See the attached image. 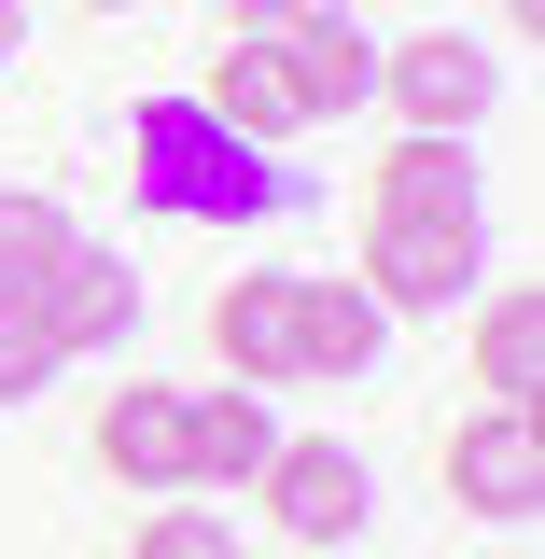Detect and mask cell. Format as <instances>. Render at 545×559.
<instances>
[{
  "mask_svg": "<svg viewBox=\"0 0 545 559\" xmlns=\"http://www.w3.org/2000/svg\"><path fill=\"white\" fill-rule=\"evenodd\" d=\"M84 448H98V476H127V489H197V448H182V392L168 378H127L112 406L84 419Z\"/></svg>",
  "mask_w": 545,
  "mask_h": 559,
  "instance_id": "ba28073f",
  "label": "cell"
},
{
  "mask_svg": "<svg viewBox=\"0 0 545 559\" xmlns=\"http://www.w3.org/2000/svg\"><path fill=\"white\" fill-rule=\"evenodd\" d=\"M84 14H127V0H84Z\"/></svg>",
  "mask_w": 545,
  "mask_h": 559,
  "instance_id": "ffe728a7",
  "label": "cell"
},
{
  "mask_svg": "<svg viewBox=\"0 0 545 559\" xmlns=\"http://www.w3.org/2000/svg\"><path fill=\"white\" fill-rule=\"evenodd\" d=\"M14 57H28V28H14V0H0V70H14Z\"/></svg>",
  "mask_w": 545,
  "mask_h": 559,
  "instance_id": "d6986e66",
  "label": "cell"
},
{
  "mask_svg": "<svg viewBox=\"0 0 545 559\" xmlns=\"http://www.w3.org/2000/svg\"><path fill=\"white\" fill-rule=\"evenodd\" d=\"M28 308H43L57 364H70V349H127V336H140V266L112 252V238H70L57 266H43V294H28Z\"/></svg>",
  "mask_w": 545,
  "mask_h": 559,
  "instance_id": "5b68a950",
  "label": "cell"
},
{
  "mask_svg": "<svg viewBox=\"0 0 545 559\" xmlns=\"http://www.w3.org/2000/svg\"><path fill=\"white\" fill-rule=\"evenodd\" d=\"M43 378H57V336H43V308H28V294H0V406H28Z\"/></svg>",
  "mask_w": 545,
  "mask_h": 559,
  "instance_id": "e0dca14e",
  "label": "cell"
},
{
  "mask_svg": "<svg viewBox=\"0 0 545 559\" xmlns=\"http://www.w3.org/2000/svg\"><path fill=\"white\" fill-rule=\"evenodd\" d=\"M294 280H308V266H266V280H224V294H210V349H224V378H238V392H280V378H308Z\"/></svg>",
  "mask_w": 545,
  "mask_h": 559,
  "instance_id": "52a82bcc",
  "label": "cell"
},
{
  "mask_svg": "<svg viewBox=\"0 0 545 559\" xmlns=\"http://www.w3.org/2000/svg\"><path fill=\"white\" fill-rule=\"evenodd\" d=\"M252 489H266L280 532H294V546H322V559H349L364 503H378V476H364V448H349V433H280V462H266Z\"/></svg>",
  "mask_w": 545,
  "mask_h": 559,
  "instance_id": "3957f363",
  "label": "cell"
},
{
  "mask_svg": "<svg viewBox=\"0 0 545 559\" xmlns=\"http://www.w3.org/2000/svg\"><path fill=\"white\" fill-rule=\"evenodd\" d=\"M197 112H210V127H238L252 154H280V140H308V112H294V70H280V43H266V28H238V43L210 57Z\"/></svg>",
  "mask_w": 545,
  "mask_h": 559,
  "instance_id": "30bf717a",
  "label": "cell"
},
{
  "mask_svg": "<svg viewBox=\"0 0 545 559\" xmlns=\"http://www.w3.org/2000/svg\"><path fill=\"white\" fill-rule=\"evenodd\" d=\"M308 14H364V0H224V28H308Z\"/></svg>",
  "mask_w": 545,
  "mask_h": 559,
  "instance_id": "ac0fdd59",
  "label": "cell"
},
{
  "mask_svg": "<svg viewBox=\"0 0 545 559\" xmlns=\"http://www.w3.org/2000/svg\"><path fill=\"white\" fill-rule=\"evenodd\" d=\"M280 70H294V112L308 127H336V112H364L378 98V28L364 14H308V28H266Z\"/></svg>",
  "mask_w": 545,
  "mask_h": 559,
  "instance_id": "9c48e42d",
  "label": "cell"
},
{
  "mask_svg": "<svg viewBox=\"0 0 545 559\" xmlns=\"http://www.w3.org/2000/svg\"><path fill=\"white\" fill-rule=\"evenodd\" d=\"M182 448H197V489H252L280 462L266 392H182Z\"/></svg>",
  "mask_w": 545,
  "mask_h": 559,
  "instance_id": "7c38bea8",
  "label": "cell"
},
{
  "mask_svg": "<svg viewBox=\"0 0 545 559\" xmlns=\"http://www.w3.org/2000/svg\"><path fill=\"white\" fill-rule=\"evenodd\" d=\"M127 182L154 224H280V210H308V168H280V154H252L238 127H210L197 84H168V98H140L127 112Z\"/></svg>",
  "mask_w": 545,
  "mask_h": 559,
  "instance_id": "6da1fadb",
  "label": "cell"
},
{
  "mask_svg": "<svg viewBox=\"0 0 545 559\" xmlns=\"http://www.w3.org/2000/svg\"><path fill=\"white\" fill-rule=\"evenodd\" d=\"M378 98L406 112V140H476V112L503 98V57L462 28H419V43H378Z\"/></svg>",
  "mask_w": 545,
  "mask_h": 559,
  "instance_id": "7a4b0ae2",
  "label": "cell"
},
{
  "mask_svg": "<svg viewBox=\"0 0 545 559\" xmlns=\"http://www.w3.org/2000/svg\"><path fill=\"white\" fill-rule=\"evenodd\" d=\"M127 559H238V518L224 503H154L127 532Z\"/></svg>",
  "mask_w": 545,
  "mask_h": 559,
  "instance_id": "2e32d148",
  "label": "cell"
},
{
  "mask_svg": "<svg viewBox=\"0 0 545 559\" xmlns=\"http://www.w3.org/2000/svg\"><path fill=\"white\" fill-rule=\"evenodd\" d=\"M448 503L462 518H489V532H518V518H545V419L532 406H476L462 433H448Z\"/></svg>",
  "mask_w": 545,
  "mask_h": 559,
  "instance_id": "277c9868",
  "label": "cell"
},
{
  "mask_svg": "<svg viewBox=\"0 0 545 559\" xmlns=\"http://www.w3.org/2000/svg\"><path fill=\"white\" fill-rule=\"evenodd\" d=\"M364 210H406V224H476L489 182H476V154H462V140H392Z\"/></svg>",
  "mask_w": 545,
  "mask_h": 559,
  "instance_id": "8fae6325",
  "label": "cell"
},
{
  "mask_svg": "<svg viewBox=\"0 0 545 559\" xmlns=\"http://www.w3.org/2000/svg\"><path fill=\"white\" fill-rule=\"evenodd\" d=\"M294 322H308V378H364L378 336H392V308L364 280H294Z\"/></svg>",
  "mask_w": 545,
  "mask_h": 559,
  "instance_id": "4fadbf2b",
  "label": "cell"
},
{
  "mask_svg": "<svg viewBox=\"0 0 545 559\" xmlns=\"http://www.w3.org/2000/svg\"><path fill=\"white\" fill-rule=\"evenodd\" d=\"M364 294H378V308H462V294H476V224L364 210Z\"/></svg>",
  "mask_w": 545,
  "mask_h": 559,
  "instance_id": "8992f818",
  "label": "cell"
},
{
  "mask_svg": "<svg viewBox=\"0 0 545 559\" xmlns=\"http://www.w3.org/2000/svg\"><path fill=\"white\" fill-rule=\"evenodd\" d=\"M70 238H84V224H70L43 182H0V294H43V266H57Z\"/></svg>",
  "mask_w": 545,
  "mask_h": 559,
  "instance_id": "9a60e30c",
  "label": "cell"
},
{
  "mask_svg": "<svg viewBox=\"0 0 545 559\" xmlns=\"http://www.w3.org/2000/svg\"><path fill=\"white\" fill-rule=\"evenodd\" d=\"M532 364H545V308L503 280V294L476 308V392L489 406H532Z\"/></svg>",
  "mask_w": 545,
  "mask_h": 559,
  "instance_id": "5bb4252c",
  "label": "cell"
}]
</instances>
